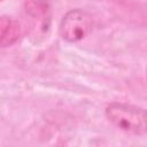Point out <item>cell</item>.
<instances>
[{"instance_id": "cell-4", "label": "cell", "mask_w": 147, "mask_h": 147, "mask_svg": "<svg viewBox=\"0 0 147 147\" xmlns=\"http://www.w3.org/2000/svg\"><path fill=\"white\" fill-rule=\"evenodd\" d=\"M25 10L30 17L44 23L48 17L49 7L45 0H29L25 3Z\"/></svg>"}, {"instance_id": "cell-2", "label": "cell", "mask_w": 147, "mask_h": 147, "mask_svg": "<svg viewBox=\"0 0 147 147\" xmlns=\"http://www.w3.org/2000/svg\"><path fill=\"white\" fill-rule=\"evenodd\" d=\"M93 29V18L83 9H71L62 17L60 36L68 42H78L85 39Z\"/></svg>"}, {"instance_id": "cell-3", "label": "cell", "mask_w": 147, "mask_h": 147, "mask_svg": "<svg viewBox=\"0 0 147 147\" xmlns=\"http://www.w3.org/2000/svg\"><path fill=\"white\" fill-rule=\"evenodd\" d=\"M21 34V28L17 21L11 17L2 16L0 20V45L1 47H9L15 44Z\"/></svg>"}, {"instance_id": "cell-1", "label": "cell", "mask_w": 147, "mask_h": 147, "mask_svg": "<svg viewBox=\"0 0 147 147\" xmlns=\"http://www.w3.org/2000/svg\"><path fill=\"white\" fill-rule=\"evenodd\" d=\"M106 116L121 131L142 136L147 133V109L125 102H111L106 107Z\"/></svg>"}]
</instances>
